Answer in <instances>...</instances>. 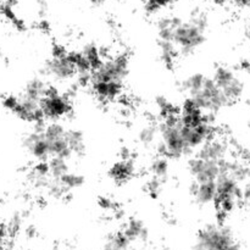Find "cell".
<instances>
[{"mask_svg":"<svg viewBox=\"0 0 250 250\" xmlns=\"http://www.w3.org/2000/svg\"><path fill=\"white\" fill-rule=\"evenodd\" d=\"M49 170H50L51 176L54 180H60L62 176L68 172V166L65 159L53 158V160L49 164Z\"/></svg>","mask_w":250,"mask_h":250,"instance_id":"21","label":"cell"},{"mask_svg":"<svg viewBox=\"0 0 250 250\" xmlns=\"http://www.w3.org/2000/svg\"><path fill=\"white\" fill-rule=\"evenodd\" d=\"M46 90H48V88L45 87L43 81L39 80V78H34L31 82H28V84H27L26 89H24L23 94L22 95L28 98V99L36 100V102L41 103L42 99L44 98V95H45Z\"/></svg>","mask_w":250,"mask_h":250,"instance_id":"16","label":"cell"},{"mask_svg":"<svg viewBox=\"0 0 250 250\" xmlns=\"http://www.w3.org/2000/svg\"><path fill=\"white\" fill-rule=\"evenodd\" d=\"M212 1L216 2V4H219V5H222V4H225V2L229 1V0H212Z\"/></svg>","mask_w":250,"mask_h":250,"instance_id":"30","label":"cell"},{"mask_svg":"<svg viewBox=\"0 0 250 250\" xmlns=\"http://www.w3.org/2000/svg\"><path fill=\"white\" fill-rule=\"evenodd\" d=\"M82 54L84 55V58L87 59L88 62L90 63L93 71H94L95 68L103 62V60L100 59L99 50H98V48L94 45V44H88V45H85L84 48H83Z\"/></svg>","mask_w":250,"mask_h":250,"instance_id":"22","label":"cell"},{"mask_svg":"<svg viewBox=\"0 0 250 250\" xmlns=\"http://www.w3.org/2000/svg\"><path fill=\"white\" fill-rule=\"evenodd\" d=\"M46 72L58 81H66L76 73V67L71 60L70 53L62 56H53L46 63Z\"/></svg>","mask_w":250,"mask_h":250,"instance_id":"10","label":"cell"},{"mask_svg":"<svg viewBox=\"0 0 250 250\" xmlns=\"http://www.w3.org/2000/svg\"><path fill=\"white\" fill-rule=\"evenodd\" d=\"M159 45H160L161 58H163L165 65L167 67H172L173 62H175L176 54H177V48H176L175 43L173 42L159 41Z\"/></svg>","mask_w":250,"mask_h":250,"instance_id":"20","label":"cell"},{"mask_svg":"<svg viewBox=\"0 0 250 250\" xmlns=\"http://www.w3.org/2000/svg\"><path fill=\"white\" fill-rule=\"evenodd\" d=\"M216 190L217 203L233 202L237 204L239 200H242V188L229 172H221L219 176L216 181Z\"/></svg>","mask_w":250,"mask_h":250,"instance_id":"9","label":"cell"},{"mask_svg":"<svg viewBox=\"0 0 250 250\" xmlns=\"http://www.w3.org/2000/svg\"><path fill=\"white\" fill-rule=\"evenodd\" d=\"M227 153H229V148L224 141L211 138L200 146L199 151H198V158L207 161L221 163L225 160Z\"/></svg>","mask_w":250,"mask_h":250,"instance_id":"11","label":"cell"},{"mask_svg":"<svg viewBox=\"0 0 250 250\" xmlns=\"http://www.w3.org/2000/svg\"><path fill=\"white\" fill-rule=\"evenodd\" d=\"M41 109L45 119L58 120L71 111V104L67 98L59 94L55 89L48 88L41 102Z\"/></svg>","mask_w":250,"mask_h":250,"instance_id":"6","label":"cell"},{"mask_svg":"<svg viewBox=\"0 0 250 250\" xmlns=\"http://www.w3.org/2000/svg\"><path fill=\"white\" fill-rule=\"evenodd\" d=\"M207 78V76L202 75V73H194L183 82V89L189 94V97H193L202 89Z\"/></svg>","mask_w":250,"mask_h":250,"instance_id":"18","label":"cell"},{"mask_svg":"<svg viewBox=\"0 0 250 250\" xmlns=\"http://www.w3.org/2000/svg\"><path fill=\"white\" fill-rule=\"evenodd\" d=\"M171 0H148L146 4V9L148 12H156L160 7L166 6Z\"/></svg>","mask_w":250,"mask_h":250,"instance_id":"26","label":"cell"},{"mask_svg":"<svg viewBox=\"0 0 250 250\" xmlns=\"http://www.w3.org/2000/svg\"><path fill=\"white\" fill-rule=\"evenodd\" d=\"M0 56H1V49H0Z\"/></svg>","mask_w":250,"mask_h":250,"instance_id":"33","label":"cell"},{"mask_svg":"<svg viewBox=\"0 0 250 250\" xmlns=\"http://www.w3.org/2000/svg\"><path fill=\"white\" fill-rule=\"evenodd\" d=\"M133 164L129 160H127V159H125L122 163L114 165V167L110 171V175L117 181H125L133 173Z\"/></svg>","mask_w":250,"mask_h":250,"instance_id":"19","label":"cell"},{"mask_svg":"<svg viewBox=\"0 0 250 250\" xmlns=\"http://www.w3.org/2000/svg\"><path fill=\"white\" fill-rule=\"evenodd\" d=\"M128 72V63L126 56L103 61L92 73V82H115L121 83Z\"/></svg>","mask_w":250,"mask_h":250,"instance_id":"3","label":"cell"},{"mask_svg":"<svg viewBox=\"0 0 250 250\" xmlns=\"http://www.w3.org/2000/svg\"><path fill=\"white\" fill-rule=\"evenodd\" d=\"M249 66H250V62H249Z\"/></svg>","mask_w":250,"mask_h":250,"instance_id":"35","label":"cell"},{"mask_svg":"<svg viewBox=\"0 0 250 250\" xmlns=\"http://www.w3.org/2000/svg\"><path fill=\"white\" fill-rule=\"evenodd\" d=\"M93 2H95V4H100V2H104L105 0H92Z\"/></svg>","mask_w":250,"mask_h":250,"instance_id":"31","label":"cell"},{"mask_svg":"<svg viewBox=\"0 0 250 250\" xmlns=\"http://www.w3.org/2000/svg\"><path fill=\"white\" fill-rule=\"evenodd\" d=\"M122 234H124L131 243L134 241H144V239L146 238V236H148L146 229L143 225V222L136 219L131 220V221L127 224L126 229L122 232Z\"/></svg>","mask_w":250,"mask_h":250,"instance_id":"15","label":"cell"},{"mask_svg":"<svg viewBox=\"0 0 250 250\" xmlns=\"http://www.w3.org/2000/svg\"><path fill=\"white\" fill-rule=\"evenodd\" d=\"M212 80L215 81L217 87L221 89L229 103L238 100L243 94V83L229 68L217 67Z\"/></svg>","mask_w":250,"mask_h":250,"instance_id":"5","label":"cell"},{"mask_svg":"<svg viewBox=\"0 0 250 250\" xmlns=\"http://www.w3.org/2000/svg\"><path fill=\"white\" fill-rule=\"evenodd\" d=\"M43 129V125H37L36 131L28 134L23 142L28 153L41 161H45L49 158H51L50 146H49V143L44 137Z\"/></svg>","mask_w":250,"mask_h":250,"instance_id":"8","label":"cell"},{"mask_svg":"<svg viewBox=\"0 0 250 250\" xmlns=\"http://www.w3.org/2000/svg\"><path fill=\"white\" fill-rule=\"evenodd\" d=\"M205 31L198 28L192 22L181 23L173 34V43L183 55H188L202 45L205 41Z\"/></svg>","mask_w":250,"mask_h":250,"instance_id":"4","label":"cell"},{"mask_svg":"<svg viewBox=\"0 0 250 250\" xmlns=\"http://www.w3.org/2000/svg\"><path fill=\"white\" fill-rule=\"evenodd\" d=\"M155 136H156L155 127L146 126V127H144L141 132H139L138 138H139V141H141V143H143L144 146H149V144H151L154 142Z\"/></svg>","mask_w":250,"mask_h":250,"instance_id":"25","label":"cell"},{"mask_svg":"<svg viewBox=\"0 0 250 250\" xmlns=\"http://www.w3.org/2000/svg\"><path fill=\"white\" fill-rule=\"evenodd\" d=\"M66 141H67L68 146L73 154L80 155V154L84 153V139H83V134L80 131L68 129L66 132Z\"/></svg>","mask_w":250,"mask_h":250,"instance_id":"17","label":"cell"},{"mask_svg":"<svg viewBox=\"0 0 250 250\" xmlns=\"http://www.w3.org/2000/svg\"><path fill=\"white\" fill-rule=\"evenodd\" d=\"M242 200L244 202H250V180L247 181L246 186L242 189Z\"/></svg>","mask_w":250,"mask_h":250,"instance_id":"27","label":"cell"},{"mask_svg":"<svg viewBox=\"0 0 250 250\" xmlns=\"http://www.w3.org/2000/svg\"><path fill=\"white\" fill-rule=\"evenodd\" d=\"M151 171H153L154 176H155V180L158 181H164L167 177L168 173V164L167 160L164 158L156 159L155 161L151 165Z\"/></svg>","mask_w":250,"mask_h":250,"instance_id":"24","label":"cell"},{"mask_svg":"<svg viewBox=\"0 0 250 250\" xmlns=\"http://www.w3.org/2000/svg\"><path fill=\"white\" fill-rule=\"evenodd\" d=\"M182 23L177 17H163L158 22V33L159 41L173 42V34L176 28Z\"/></svg>","mask_w":250,"mask_h":250,"instance_id":"14","label":"cell"},{"mask_svg":"<svg viewBox=\"0 0 250 250\" xmlns=\"http://www.w3.org/2000/svg\"><path fill=\"white\" fill-rule=\"evenodd\" d=\"M95 94L104 100H112L119 97L122 90L121 83L115 82H92Z\"/></svg>","mask_w":250,"mask_h":250,"instance_id":"13","label":"cell"},{"mask_svg":"<svg viewBox=\"0 0 250 250\" xmlns=\"http://www.w3.org/2000/svg\"><path fill=\"white\" fill-rule=\"evenodd\" d=\"M100 205H102L103 208H106V209H110V208H112V203L110 202L109 199H102V200H100Z\"/></svg>","mask_w":250,"mask_h":250,"instance_id":"29","label":"cell"},{"mask_svg":"<svg viewBox=\"0 0 250 250\" xmlns=\"http://www.w3.org/2000/svg\"><path fill=\"white\" fill-rule=\"evenodd\" d=\"M234 4L238 7L246 9V7H250V0H233Z\"/></svg>","mask_w":250,"mask_h":250,"instance_id":"28","label":"cell"},{"mask_svg":"<svg viewBox=\"0 0 250 250\" xmlns=\"http://www.w3.org/2000/svg\"><path fill=\"white\" fill-rule=\"evenodd\" d=\"M188 167H189L190 175L194 178V183H197V185L214 183L221 175L220 163L207 161L199 158L192 159L188 164Z\"/></svg>","mask_w":250,"mask_h":250,"instance_id":"7","label":"cell"},{"mask_svg":"<svg viewBox=\"0 0 250 250\" xmlns=\"http://www.w3.org/2000/svg\"><path fill=\"white\" fill-rule=\"evenodd\" d=\"M247 36H248V39H249V42H250V28L248 29V32H247Z\"/></svg>","mask_w":250,"mask_h":250,"instance_id":"32","label":"cell"},{"mask_svg":"<svg viewBox=\"0 0 250 250\" xmlns=\"http://www.w3.org/2000/svg\"><path fill=\"white\" fill-rule=\"evenodd\" d=\"M192 194L194 195L195 200L202 205L211 204L216 202L217 199V190L216 182L214 183H205V185H192Z\"/></svg>","mask_w":250,"mask_h":250,"instance_id":"12","label":"cell"},{"mask_svg":"<svg viewBox=\"0 0 250 250\" xmlns=\"http://www.w3.org/2000/svg\"><path fill=\"white\" fill-rule=\"evenodd\" d=\"M182 121L180 116L171 115L165 117L164 124L160 127V133L163 142L159 144L158 150L161 156L171 159H180L183 155L189 154L190 149L188 148L182 132Z\"/></svg>","mask_w":250,"mask_h":250,"instance_id":"1","label":"cell"},{"mask_svg":"<svg viewBox=\"0 0 250 250\" xmlns=\"http://www.w3.org/2000/svg\"><path fill=\"white\" fill-rule=\"evenodd\" d=\"M189 98H192L197 103L200 109L208 110L210 112H216L221 110L222 107L231 104L229 99L225 97L224 93L221 92V89L217 87L215 81L209 77L207 78L202 89L197 94Z\"/></svg>","mask_w":250,"mask_h":250,"instance_id":"2","label":"cell"},{"mask_svg":"<svg viewBox=\"0 0 250 250\" xmlns=\"http://www.w3.org/2000/svg\"><path fill=\"white\" fill-rule=\"evenodd\" d=\"M163 250H167V249H163Z\"/></svg>","mask_w":250,"mask_h":250,"instance_id":"34","label":"cell"},{"mask_svg":"<svg viewBox=\"0 0 250 250\" xmlns=\"http://www.w3.org/2000/svg\"><path fill=\"white\" fill-rule=\"evenodd\" d=\"M59 181L65 189H73V188L81 187L84 183V177L82 175H77V173L67 172Z\"/></svg>","mask_w":250,"mask_h":250,"instance_id":"23","label":"cell"}]
</instances>
